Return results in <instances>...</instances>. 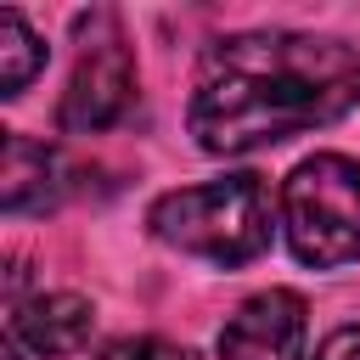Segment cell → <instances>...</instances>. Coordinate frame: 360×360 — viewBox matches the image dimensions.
I'll return each mask as SVG.
<instances>
[{"instance_id": "6da1fadb", "label": "cell", "mask_w": 360, "mask_h": 360, "mask_svg": "<svg viewBox=\"0 0 360 360\" xmlns=\"http://www.w3.org/2000/svg\"><path fill=\"white\" fill-rule=\"evenodd\" d=\"M360 107V51L326 34H231L202 51L197 96H191V135L214 158H236L298 129L332 124Z\"/></svg>"}, {"instance_id": "7a4b0ae2", "label": "cell", "mask_w": 360, "mask_h": 360, "mask_svg": "<svg viewBox=\"0 0 360 360\" xmlns=\"http://www.w3.org/2000/svg\"><path fill=\"white\" fill-rule=\"evenodd\" d=\"M152 236L208 259V264H248L270 248V191L264 174H225L208 186H186L152 202Z\"/></svg>"}, {"instance_id": "3957f363", "label": "cell", "mask_w": 360, "mask_h": 360, "mask_svg": "<svg viewBox=\"0 0 360 360\" xmlns=\"http://www.w3.org/2000/svg\"><path fill=\"white\" fill-rule=\"evenodd\" d=\"M281 225L287 248L315 270L360 259V163L338 152L304 158L281 186Z\"/></svg>"}, {"instance_id": "277c9868", "label": "cell", "mask_w": 360, "mask_h": 360, "mask_svg": "<svg viewBox=\"0 0 360 360\" xmlns=\"http://www.w3.org/2000/svg\"><path fill=\"white\" fill-rule=\"evenodd\" d=\"M79 28H84V45H79L73 79L62 90L56 124L68 135H96V129H112L129 112V101H135V56H129V39H124L112 11H90V17H79Z\"/></svg>"}, {"instance_id": "5b68a950", "label": "cell", "mask_w": 360, "mask_h": 360, "mask_svg": "<svg viewBox=\"0 0 360 360\" xmlns=\"http://www.w3.org/2000/svg\"><path fill=\"white\" fill-rule=\"evenodd\" d=\"M219 360H304V298L287 287L253 292L225 321Z\"/></svg>"}, {"instance_id": "8992f818", "label": "cell", "mask_w": 360, "mask_h": 360, "mask_svg": "<svg viewBox=\"0 0 360 360\" xmlns=\"http://www.w3.org/2000/svg\"><path fill=\"white\" fill-rule=\"evenodd\" d=\"M68 158L45 141L28 135H6V158H0V208L6 214H45L68 197Z\"/></svg>"}, {"instance_id": "52a82bcc", "label": "cell", "mask_w": 360, "mask_h": 360, "mask_svg": "<svg viewBox=\"0 0 360 360\" xmlns=\"http://www.w3.org/2000/svg\"><path fill=\"white\" fill-rule=\"evenodd\" d=\"M90 326H96V309L79 292H39L28 304H11V343L34 349L39 360L79 354L90 343Z\"/></svg>"}, {"instance_id": "ba28073f", "label": "cell", "mask_w": 360, "mask_h": 360, "mask_svg": "<svg viewBox=\"0 0 360 360\" xmlns=\"http://www.w3.org/2000/svg\"><path fill=\"white\" fill-rule=\"evenodd\" d=\"M39 62H45L39 34L17 11H0V96H22L28 79L39 73Z\"/></svg>"}, {"instance_id": "9c48e42d", "label": "cell", "mask_w": 360, "mask_h": 360, "mask_svg": "<svg viewBox=\"0 0 360 360\" xmlns=\"http://www.w3.org/2000/svg\"><path fill=\"white\" fill-rule=\"evenodd\" d=\"M107 360H191V354L163 338H118V343H107Z\"/></svg>"}, {"instance_id": "30bf717a", "label": "cell", "mask_w": 360, "mask_h": 360, "mask_svg": "<svg viewBox=\"0 0 360 360\" xmlns=\"http://www.w3.org/2000/svg\"><path fill=\"white\" fill-rule=\"evenodd\" d=\"M315 360H360V326H338V332L321 343Z\"/></svg>"}]
</instances>
